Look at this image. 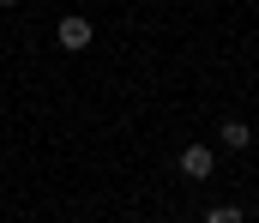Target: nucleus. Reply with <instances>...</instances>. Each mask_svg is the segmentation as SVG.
Segmentation results:
<instances>
[{
	"label": "nucleus",
	"mask_w": 259,
	"mask_h": 223,
	"mask_svg": "<svg viewBox=\"0 0 259 223\" xmlns=\"http://www.w3.org/2000/svg\"><path fill=\"white\" fill-rule=\"evenodd\" d=\"M247 139H253L247 121H223V145H229V151H247Z\"/></svg>",
	"instance_id": "obj_3"
},
{
	"label": "nucleus",
	"mask_w": 259,
	"mask_h": 223,
	"mask_svg": "<svg viewBox=\"0 0 259 223\" xmlns=\"http://www.w3.org/2000/svg\"><path fill=\"white\" fill-rule=\"evenodd\" d=\"M205 223H241V211L235 205H217V211H205Z\"/></svg>",
	"instance_id": "obj_4"
},
{
	"label": "nucleus",
	"mask_w": 259,
	"mask_h": 223,
	"mask_svg": "<svg viewBox=\"0 0 259 223\" xmlns=\"http://www.w3.org/2000/svg\"><path fill=\"white\" fill-rule=\"evenodd\" d=\"M211 169H217V163H211V151H205V145H187V151H181V175H187V181H205Z\"/></svg>",
	"instance_id": "obj_1"
},
{
	"label": "nucleus",
	"mask_w": 259,
	"mask_h": 223,
	"mask_svg": "<svg viewBox=\"0 0 259 223\" xmlns=\"http://www.w3.org/2000/svg\"><path fill=\"white\" fill-rule=\"evenodd\" d=\"M61 49H91V18H61Z\"/></svg>",
	"instance_id": "obj_2"
}]
</instances>
